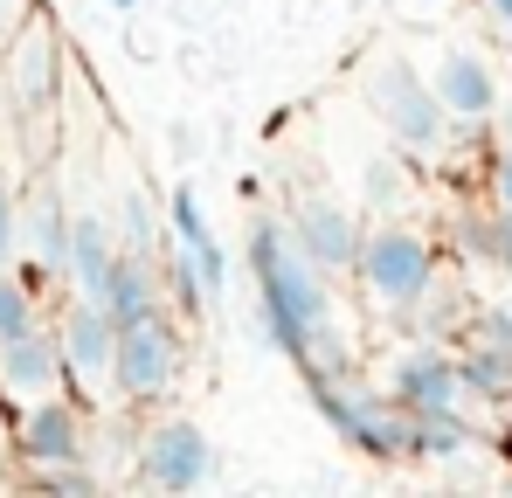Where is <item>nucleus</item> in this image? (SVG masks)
I'll list each match as a JSON object with an SVG mask.
<instances>
[{
	"label": "nucleus",
	"mask_w": 512,
	"mask_h": 498,
	"mask_svg": "<svg viewBox=\"0 0 512 498\" xmlns=\"http://www.w3.org/2000/svg\"><path fill=\"white\" fill-rule=\"evenodd\" d=\"M360 298L381 312V319H416L429 305V291L443 284V263H436V236L388 215V222H360V249H353V270Z\"/></svg>",
	"instance_id": "nucleus-1"
},
{
	"label": "nucleus",
	"mask_w": 512,
	"mask_h": 498,
	"mask_svg": "<svg viewBox=\"0 0 512 498\" xmlns=\"http://www.w3.org/2000/svg\"><path fill=\"white\" fill-rule=\"evenodd\" d=\"M250 270H256L263 326H270V339H277L284 353L333 312V284H326V270L291 243L284 222H256V229H250Z\"/></svg>",
	"instance_id": "nucleus-2"
},
{
	"label": "nucleus",
	"mask_w": 512,
	"mask_h": 498,
	"mask_svg": "<svg viewBox=\"0 0 512 498\" xmlns=\"http://www.w3.org/2000/svg\"><path fill=\"white\" fill-rule=\"evenodd\" d=\"M180 360H187V339H180V319H173V312L125 319V326H118V346H111L104 395L125 402V409H153V402H167V395H173Z\"/></svg>",
	"instance_id": "nucleus-3"
},
{
	"label": "nucleus",
	"mask_w": 512,
	"mask_h": 498,
	"mask_svg": "<svg viewBox=\"0 0 512 498\" xmlns=\"http://www.w3.org/2000/svg\"><path fill=\"white\" fill-rule=\"evenodd\" d=\"M312 395H319V415L340 429L346 443H360L367 457H409L416 450V415L402 409V402H388V388L360 381V367L319 374Z\"/></svg>",
	"instance_id": "nucleus-4"
},
{
	"label": "nucleus",
	"mask_w": 512,
	"mask_h": 498,
	"mask_svg": "<svg viewBox=\"0 0 512 498\" xmlns=\"http://www.w3.org/2000/svg\"><path fill=\"white\" fill-rule=\"evenodd\" d=\"M367 111H374V118L388 125V139L409 146V153H443V146L457 139L450 111L436 104L429 77L409 56H381V63L367 70Z\"/></svg>",
	"instance_id": "nucleus-5"
},
{
	"label": "nucleus",
	"mask_w": 512,
	"mask_h": 498,
	"mask_svg": "<svg viewBox=\"0 0 512 498\" xmlns=\"http://www.w3.org/2000/svg\"><path fill=\"white\" fill-rule=\"evenodd\" d=\"M90 450V409L77 402V388H49L35 402L14 409V457L35 471H56V464H84Z\"/></svg>",
	"instance_id": "nucleus-6"
},
{
	"label": "nucleus",
	"mask_w": 512,
	"mask_h": 498,
	"mask_svg": "<svg viewBox=\"0 0 512 498\" xmlns=\"http://www.w3.org/2000/svg\"><path fill=\"white\" fill-rule=\"evenodd\" d=\"M381 388H388V402H402L416 422H443V415L471 409V381H464L457 353H443V346H429V339L402 346V353L388 360Z\"/></svg>",
	"instance_id": "nucleus-7"
},
{
	"label": "nucleus",
	"mask_w": 512,
	"mask_h": 498,
	"mask_svg": "<svg viewBox=\"0 0 512 498\" xmlns=\"http://www.w3.org/2000/svg\"><path fill=\"white\" fill-rule=\"evenodd\" d=\"M132 464H139V478L160 485V492H194V485H208V471H215V443H208V429H201L194 415H153V422L139 429Z\"/></svg>",
	"instance_id": "nucleus-8"
},
{
	"label": "nucleus",
	"mask_w": 512,
	"mask_h": 498,
	"mask_svg": "<svg viewBox=\"0 0 512 498\" xmlns=\"http://www.w3.org/2000/svg\"><path fill=\"white\" fill-rule=\"evenodd\" d=\"M49 332H56V353H63V374H70V388H77V395H104L111 346H118V326H111V312H104L97 298H77V291H70V305L49 319Z\"/></svg>",
	"instance_id": "nucleus-9"
},
{
	"label": "nucleus",
	"mask_w": 512,
	"mask_h": 498,
	"mask_svg": "<svg viewBox=\"0 0 512 498\" xmlns=\"http://www.w3.org/2000/svg\"><path fill=\"white\" fill-rule=\"evenodd\" d=\"M423 77H429L436 104L450 111V125H457V132H478V125H492V118H499V77H492V63H485L478 49H443Z\"/></svg>",
	"instance_id": "nucleus-10"
},
{
	"label": "nucleus",
	"mask_w": 512,
	"mask_h": 498,
	"mask_svg": "<svg viewBox=\"0 0 512 498\" xmlns=\"http://www.w3.org/2000/svg\"><path fill=\"white\" fill-rule=\"evenodd\" d=\"M49 388H70V374H63L56 332H49V319H42V326L0 339V402L21 409V402H35V395H49Z\"/></svg>",
	"instance_id": "nucleus-11"
},
{
	"label": "nucleus",
	"mask_w": 512,
	"mask_h": 498,
	"mask_svg": "<svg viewBox=\"0 0 512 498\" xmlns=\"http://www.w3.org/2000/svg\"><path fill=\"white\" fill-rule=\"evenodd\" d=\"M291 243L305 249L326 277H340V270H353V249H360V215L340 208L333 194H305L298 215H291Z\"/></svg>",
	"instance_id": "nucleus-12"
},
{
	"label": "nucleus",
	"mask_w": 512,
	"mask_h": 498,
	"mask_svg": "<svg viewBox=\"0 0 512 498\" xmlns=\"http://www.w3.org/2000/svg\"><path fill=\"white\" fill-rule=\"evenodd\" d=\"M167 243L201 270L208 298H222V284H229V256H222V243H215V229H208V215H201V194H194V187H173V201H167Z\"/></svg>",
	"instance_id": "nucleus-13"
},
{
	"label": "nucleus",
	"mask_w": 512,
	"mask_h": 498,
	"mask_svg": "<svg viewBox=\"0 0 512 498\" xmlns=\"http://www.w3.org/2000/svg\"><path fill=\"white\" fill-rule=\"evenodd\" d=\"M97 305L111 312V326L125 319H146V312H167V291H160V263L139 256V249H118L104 284H97Z\"/></svg>",
	"instance_id": "nucleus-14"
},
{
	"label": "nucleus",
	"mask_w": 512,
	"mask_h": 498,
	"mask_svg": "<svg viewBox=\"0 0 512 498\" xmlns=\"http://www.w3.org/2000/svg\"><path fill=\"white\" fill-rule=\"evenodd\" d=\"M7 83H14V97H21L28 111H42V104L63 90V56H56L49 28H21V35L7 42Z\"/></svg>",
	"instance_id": "nucleus-15"
},
{
	"label": "nucleus",
	"mask_w": 512,
	"mask_h": 498,
	"mask_svg": "<svg viewBox=\"0 0 512 498\" xmlns=\"http://www.w3.org/2000/svg\"><path fill=\"white\" fill-rule=\"evenodd\" d=\"M21 249L35 256V270L42 277H63V249H70V208H63V194L42 180L28 201H21Z\"/></svg>",
	"instance_id": "nucleus-16"
},
{
	"label": "nucleus",
	"mask_w": 512,
	"mask_h": 498,
	"mask_svg": "<svg viewBox=\"0 0 512 498\" xmlns=\"http://www.w3.org/2000/svg\"><path fill=\"white\" fill-rule=\"evenodd\" d=\"M111 256H118V236H111V222H104V215H70V249H63V284H70L77 298H97V284H104Z\"/></svg>",
	"instance_id": "nucleus-17"
},
{
	"label": "nucleus",
	"mask_w": 512,
	"mask_h": 498,
	"mask_svg": "<svg viewBox=\"0 0 512 498\" xmlns=\"http://www.w3.org/2000/svg\"><path fill=\"white\" fill-rule=\"evenodd\" d=\"M28 326H42V284L21 277L14 263H0V339H14Z\"/></svg>",
	"instance_id": "nucleus-18"
},
{
	"label": "nucleus",
	"mask_w": 512,
	"mask_h": 498,
	"mask_svg": "<svg viewBox=\"0 0 512 498\" xmlns=\"http://www.w3.org/2000/svg\"><path fill=\"white\" fill-rule=\"evenodd\" d=\"M464 249L471 256H485V263H512V215H499V208H485V215H464Z\"/></svg>",
	"instance_id": "nucleus-19"
},
{
	"label": "nucleus",
	"mask_w": 512,
	"mask_h": 498,
	"mask_svg": "<svg viewBox=\"0 0 512 498\" xmlns=\"http://www.w3.org/2000/svg\"><path fill=\"white\" fill-rule=\"evenodd\" d=\"M485 201H492L499 215H512V139L492 153V166H485Z\"/></svg>",
	"instance_id": "nucleus-20"
},
{
	"label": "nucleus",
	"mask_w": 512,
	"mask_h": 498,
	"mask_svg": "<svg viewBox=\"0 0 512 498\" xmlns=\"http://www.w3.org/2000/svg\"><path fill=\"white\" fill-rule=\"evenodd\" d=\"M21 256V194L0 180V263H14Z\"/></svg>",
	"instance_id": "nucleus-21"
},
{
	"label": "nucleus",
	"mask_w": 512,
	"mask_h": 498,
	"mask_svg": "<svg viewBox=\"0 0 512 498\" xmlns=\"http://www.w3.org/2000/svg\"><path fill=\"white\" fill-rule=\"evenodd\" d=\"M118 249H139V256H153V208L139 201V194H125V243Z\"/></svg>",
	"instance_id": "nucleus-22"
},
{
	"label": "nucleus",
	"mask_w": 512,
	"mask_h": 498,
	"mask_svg": "<svg viewBox=\"0 0 512 498\" xmlns=\"http://www.w3.org/2000/svg\"><path fill=\"white\" fill-rule=\"evenodd\" d=\"M367 187H374V201H402V166L374 160V166H367Z\"/></svg>",
	"instance_id": "nucleus-23"
},
{
	"label": "nucleus",
	"mask_w": 512,
	"mask_h": 498,
	"mask_svg": "<svg viewBox=\"0 0 512 498\" xmlns=\"http://www.w3.org/2000/svg\"><path fill=\"white\" fill-rule=\"evenodd\" d=\"M478 7H485V21H492V28L512 42V0H478Z\"/></svg>",
	"instance_id": "nucleus-24"
},
{
	"label": "nucleus",
	"mask_w": 512,
	"mask_h": 498,
	"mask_svg": "<svg viewBox=\"0 0 512 498\" xmlns=\"http://www.w3.org/2000/svg\"><path fill=\"white\" fill-rule=\"evenodd\" d=\"M14 457V422H7V402H0V464Z\"/></svg>",
	"instance_id": "nucleus-25"
},
{
	"label": "nucleus",
	"mask_w": 512,
	"mask_h": 498,
	"mask_svg": "<svg viewBox=\"0 0 512 498\" xmlns=\"http://www.w3.org/2000/svg\"><path fill=\"white\" fill-rule=\"evenodd\" d=\"M14 21H21V0H0V35H14Z\"/></svg>",
	"instance_id": "nucleus-26"
},
{
	"label": "nucleus",
	"mask_w": 512,
	"mask_h": 498,
	"mask_svg": "<svg viewBox=\"0 0 512 498\" xmlns=\"http://www.w3.org/2000/svg\"><path fill=\"white\" fill-rule=\"evenodd\" d=\"M118 7H132V0H118Z\"/></svg>",
	"instance_id": "nucleus-27"
}]
</instances>
